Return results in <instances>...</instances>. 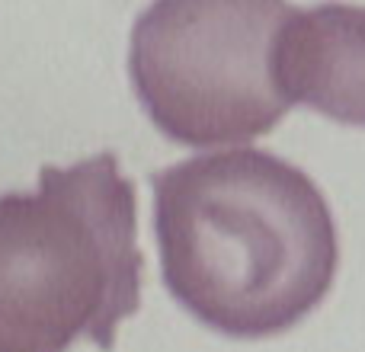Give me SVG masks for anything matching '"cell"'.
Segmentation results:
<instances>
[{
  "instance_id": "3957f363",
  "label": "cell",
  "mask_w": 365,
  "mask_h": 352,
  "mask_svg": "<svg viewBox=\"0 0 365 352\" xmlns=\"http://www.w3.org/2000/svg\"><path fill=\"white\" fill-rule=\"evenodd\" d=\"M289 0H151L128 38V81L151 125L186 147L247 145L292 109L276 71Z\"/></svg>"
},
{
  "instance_id": "277c9868",
  "label": "cell",
  "mask_w": 365,
  "mask_h": 352,
  "mask_svg": "<svg viewBox=\"0 0 365 352\" xmlns=\"http://www.w3.org/2000/svg\"><path fill=\"white\" fill-rule=\"evenodd\" d=\"M276 71L292 106L365 128V6H295L279 36Z\"/></svg>"
},
{
  "instance_id": "6da1fadb",
  "label": "cell",
  "mask_w": 365,
  "mask_h": 352,
  "mask_svg": "<svg viewBox=\"0 0 365 352\" xmlns=\"http://www.w3.org/2000/svg\"><path fill=\"white\" fill-rule=\"evenodd\" d=\"M151 186L160 279L202 327L269 340L334 289V212L302 167L234 147L164 167Z\"/></svg>"
},
{
  "instance_id": "7a4b0ae2",
  "label": "cell",
  "mask_w": 365,
  "mask_h": 352,
  "mask_svg": "<svg viewBox=\"0 0 365 352\" xmlns=\"http://www.w3.org/2000/svg\"><path fill=\"white\" fill-rule=\"evenodd\" d=\"M138 192L113 151L0 195V352L115 346L141 308Z\"/></svg>"
}]
</instances>
